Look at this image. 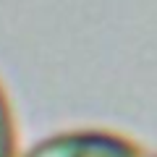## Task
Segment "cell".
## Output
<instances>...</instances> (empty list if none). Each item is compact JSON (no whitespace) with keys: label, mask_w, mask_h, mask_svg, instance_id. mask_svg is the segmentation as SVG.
<instances>
[{"label":"cell","mask_w":157,"mask_h":157,"mask_svg":"<svg viewBox=\"0 0 157 157\" xmlns=\"http://www.w3.org/2000/svg\"><path fill=\"white\" fill-rule=\"evenodd\" d=\"M24 157H157V149L118 131L76 128L42 139Z\"/></svg>","instance_id":"6da1fadb"},{"label":"cell","mask_w":157,"mask_h":157,"mask_svg":"<svg viewBox=\"0 0 157 157\" xmlns=\"http://www.w3.org/2000/svg\"><path fill=\"white\" fill-rule=\"evenodd\" d=\"M18 134H16V118L13 107L8 102V94L0 84V157H16Z\"/></svg>","instance_id":"7a4b0ae2"}]
</instances>
